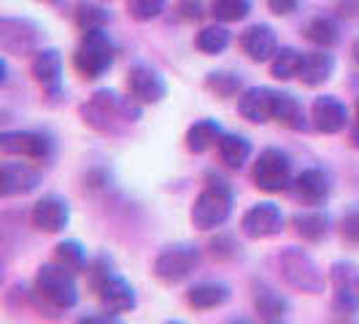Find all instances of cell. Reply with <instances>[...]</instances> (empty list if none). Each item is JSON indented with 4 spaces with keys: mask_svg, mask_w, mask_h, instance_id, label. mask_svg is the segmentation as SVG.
Wrapping results in <instances>:
<instances>
[{
    "mask_svg": "<svg viewBox=\"0 0 359 324\" xmlns=\"http://www.w3.org/2000/svg\"><path fill=\"white\" fill-rule=\"evenodd\" d=\"M252 11V0H214L211 3V14L219 22H241L249 17Z\"/></svg>",
    "mask_w": 359,
    "mask_h": 324,
    "instance_id": "1f68e13d",
    "label": "cell"
},
{
    "mask_svg": "<svg viewBox=\"0 0 359 324\" xmlns=\"http://www.w3.org/2000/svg\"><path fill=\"white\" fill-rule=\"evenodd\" d=\"M211 254H214L216 259H233L235 254H238V243L230 235H219V238L211 241Z\"/></svg>",
    "mask_w": 359,
    "mask_h": 324,
    "instance_id": "d590c367",
    "label": "cell"
},
{
    "mask_svg": "<svg viewBox=\"0 0 359 324\" xmlns=\"http://www.w3.org/2000/svg\"><path fill=\"white\" fill-rule=\"evenodd\" d=\"M278 273L292 289L308 292V295H322L324 292V273L313 262V257L297 246H289L278 254Z\"/></svg>",
    "mask_w": 359,
    "mask_h": 324,
    "instance_id": "277c9868",
    "label": "cell"
},
{
    "mask_svg": "<svg viewBox=\"0 0 359 324\" xmlns=\"http://www.w3.org/2000/svg\"><path fill=\"white\" fill-rule=\"evenodd\" d=\"M81 116L87 125L100 133H119L125 125L141 119V108L133 97H119L111 90H97L90 97V103L81 106Z\"/></svg>",
    "mask_w": 359,
    "mask_h": 324,
    "instance_id": "6da1fadb",
    "label": "cell"
},
{
    "mask_svg": "<svg viewBox=\"0 0 359 324\" xmlns=\"http://www.w3.org/2000/svg\"><path fill=\"white\" fill-rule=\"evenodd\" d=\"M243 233L254 238V241H262V238H273L284 230V214L276 203H257L252 205L246 214H243V222H241Z\"/></svg>",
    "mask_w": 359,
    "mask_h": 324,
    "instance_id": "8fae6325",
    "label": "cell"
},
{
    "mask_svg": "<svg viewBox=\"0 0 359 324\" xmlns=\"http://www.w3.org/2000/svg\"><path fill=\"white\" fill-rule=\"evenodd\" d=\"M219 138H222L219 122L216 119H200V122H195V125L187 130V149L195 151V154H203L211 146L219 144Z\"/></svg>",
    "mask_w": 359,
    "mask_h": 324,
    "instance_id": "d4e9b609",
    "label": "cell"
},
{
    "mask_svg": "<svg viewBox=\"0 0 359 324\" xmlns=\"http://www.w3.org/2000/svg\"><path fill=\"white\" fill-rule=\"evenodd\" d=\"M297 3L300 0H268V8L276 17H289L292 11H297Z\"/></svg>",
    "mask_w": 359,
    "mask_h": 324,
    "instance_id": "f35d334b",
    "label": "cell"
},
{
    "mask_svg": "<svg viewBox=\"0 0 359 324\" xmlns=\"http://www.w3.org/2000/svg\"><path fill=\"white\" fill-rule=\"evenodd\" d=\"M335 73V57L327 54V49L303 54V65H300V81L306 87H319L324 81H330Z\"/></svg>",
    "mask_w": 359,
    "mask_h": 324,
    "instance_id": "ffe728a7",
    "label": "cell"
},
{
    "mask_svg": "<svg viewBox=\"0 0 359 324\" xmlns=\"http://www.w3.org/2000/svg\"><path fill=\"white\" fill-rule=\"evenodd\" d=\"M306 38L319 49H332L341 38V27L332 17H316L306 30Z\"/></svg>",
    "mask_w": 359,
    "mask_h": 324,
    "instance_id": "83f0119b",
    "label": "cell"
},
{
    "mask_svg": "<svg viewBox=\"0 0 359 324\" xmlns=\"http://www.w3.org/2000/svg\"><path fill=\"white\" fill-rule=\"evenodd\" d=\"M43 3H60V0H43Z\"/></svg>",
    "mask_w": 359,
    "mask_h": 324,
    "instance_id": "ee69618b",
    "label": "cell"
},
{
    "mask_svg": "<svg viewBox=\"0 0 359 324\" xmlns=\"http://www.w3.org/2000/svg\"><path fill=\"white\" fill-rule=\"evenodd\" d=\"M116 319H119V316L111 311V313H103V316H84L81 322H116Z\"/></svg>",
    "mask_w": 359,
    "mask_h": 324,
    "instance_id": "ab89813d",
    "label": "cell"
},
{
    "mask_svg": "<svg viewBox=\"0 0 359 324\" xmlns=\"http://www.w3.org/2000/svg\"><path fill=\"white\" fill-rule=\"evenodd\" d=\"M216 149H219V160L227 168H235V170H241L252 157V144L243 135H235V133H222Z\"/></svg>",
    "mask_w": 359,
    "mask_h": 324,
    "instance_id": "603a6c76",
    "label": "cell"
},
{
    "mask_svg": "<svg viewBox=\"0 0 359 324\" xmlns=\"http://www.w3.org/2000/svg\"><path fill=\"white\" fill-rule=\"evenodd\" d=\"M33 297L38 308L43 311H68L79 303V287L73 278V270L62 268L60 262L43 265L38 270L36 284H33Z\"/></svg>",
    "mask_w": 359,
    "mask_h": 324,
    "instance_id": "7a4b0ae2",
    "label": "cell"
},
{
    "mask_svg": "<svg viewBox=\"0 0 359 324\" xmlns=\"http://www.w3.org/2000/svg\"><path fill=\"white\" fill-rule=\"evenodd\" d=\"M332 311L341 316H354L359 313V295L354 284H341L335 289V300H332Z\"/></svg>",
    "mask_w": 359,
    "mask_h": 324,
    "instance_id": "e575fe53",
    "label": "cell"
},
{
    "mask_svg": "<svg viewBox=\"0 0 359 324\" xmlns=\"http://www.w3.org/2000/svg\"><path fill=\"white\" fill-rule=\"evenodd\" d=\"M54 262H60L62 268L73 270V273H84L90 268L87 265V252L79 241H62L54 246Z\"/></svg>",
    "mask_w": 359,
    "mask_h": 324,
    "instance_id": "f1b7e54d",
    "label": "cell"
},
{
    "mask_svg": "<svg viewBox=\"0 0 359 324\" xmlns=\"http://www.w3.org/2000/svg\"><path fill=\"white\" fill-rule=\"evenodd\" d=\"M294 224V233L300 235L306 243H319L330 235V216L322 211H303V214H294L292 219Z\"/></svg>",
    "mask_w": 359,
    "mask_h": 324,
    "instance_id": "cb8c5ba5",
    "label": "cell"
},
{
    "mask_svg": "<svg viewBox=\"0 0 359 324\" xmlns=\"http://www.w3.org/2000/svg\"><path fill=\"white\" fill-rule=\"evenodd\" d=\"M351 144H354L359 149V125L354 127V130H351Z\"/></svg>",
    "mask_w": 359,
    "mask_h": 324,
    "instance_id": "b9f144b4",
    "label": "cell"
},
{
    "mask_svg": "<svg viewBox=\"0 0 359 324\" xmlns=\"http://www.w3.org/2000/svg\"><path fill=\"white\" fill-rule=\"evenodd\" d=\"M168 0H127V11L135 22H151L165 11Z\"/></svg>",
    "mask_w": 359,
    "mask_h": 324,
    "instance_id": "836d02e7",
    "label": "cell"
},
{
    "mask_svg": "<svg viewBox=\"0 0 359 324\" xmlns=\"http://www.w3.org/2000/svg\"><path fill=\"white\" fill-rule=\"evenodd\" d=\"M300 65H303V54L297 52L294 46H281L270 60V73L278 81H289V79L300 76Z\"/></svg>",
    "mask_w": 359,
    "mask_h": 324,
    "instance_id": "4316f807",
    "label": "cell"
},
{
    "mask_svg": "<svg viewBox=\"0 0 359 324\" xmlns=\"http://www.w3.org/2000/svg\"><path fill=\"white\" fill-rule=\"evenodd\" d=\"M179 11H181V19H187V22H198V19L203 17L200 0H181Z\"/></svg>",
    "mask_w": 359,
    "mask_h": 324,
    "instance_id": "74e56055",
    "label": "cell"
},
{
    "mask_svg": "<svg viewBox=\"0 0 359 324\" xmlns=\"http://www.w3.org/2000/svg\"><path fill=\"white\" fill-rule=\"evenodd\" d=\"M114 54H116V46L106 33V27L84 30V38L73 54V65L84 79L92 81V79H100L114 65Z\"/></svg>",
    "mask_w": 359,
    "mask_h": 324,
    "instance_id": "3957f363",
    "label": "cell"
},
{
    "mask_svg": "<svg viewBox=\"0 0 359 324\" xmlns=\"http://www.w3.org/2000/svg\"><path fill=\"white\" fill-rule=\"evenodd\" d=\"M343 241L346 243H359V211H348V214L343 216Z\"/></svg>",
    "mask_w": 359,
    "mask_h": 324,
    "instance_id": "8d00e7d4",
    "label": "cell"
},
{
    "mask_svg": "<svg viewBox=\"0 0 359 324\" xmlns=\"http://www.w3.org/2000/svg\"><path fill=\"white\" fill-rule=\"evenodd\" d=\"M254 308H257L259 319H265V322H281V319H287L289 303L281 292H276L268 284H254Z\"/></svg>",
    "mask_w": 359,
    "mask_h": 324,
    "instance_id": "44dd1931",
    "label": "cell"
},
{
    "mask_svg": "<svg viewBox=\"0 0 359 324\" xmlns=\"http://www.w3.org/2000/svg\"><path fill=\"white\" fill-rule=\"evenodd\" d=\"M100 297V303L106 311H114V313H125V311H133L135 308V289L127 284L122 276H108L106 281L100 284V289L95 292Z\"/></svg>",
    "mask_w": 359,
    "mask_h": 324,
    "instance_id": "ac0fdd59",
    "label": "cell"
},
{
    "mask_svg": "<svg viewBox=\"0 0 359 324\" xmlns=\"http://www.w3.org/2000/svg\"><path fill=\"white\" fill-rule=\"evenodd\" d=\"M241 49L252 62H268L278 52V38L270 25H252L241 33Z\"/></svg>",
    "mask_w": 359,
    "mask_h": 324,
    "instance_id": "5bb4252c",
    "label": "cell"
},
{
    "mask_svg": "<svg viewBox=\"0 0 359 324\" xmlns=\"http://www.w3.org/2000/svg\"><path fill=\"white\" fill-rule=\"evenodd\" d=\"M357 125H359V103H357Z\"/></svg>",
    "mask_w": 359,
    "mask_h": 324,
    "instance_id": "7bdbcfd3",
    "label": "cell"
},
{
    "mask_svg": "<svg viewBox=\"0 0 359 324\" xmlns=\"http://www.w3.org/2000/svg\"><path fill=\"white\" fill-rule=\"evenodd\" d=\"M0 149L6 154H14V157H27V160L46 162L52 157L54 144L49 135L43 133H33V130H8V133H0Z\"/></svg>",
    "mask_w": 359,
    "mask_h": 324,
    "instance_id": "ba28073f",
    "label": "cell"
},
{
    "mask_svg": "<svg viewBox=\"0 0 359 324\" xmlns=\"http://www.w3.org/2000/svg\"><path fill=\"white\" fill-rule=\"evenodd\" d=\"M311 114H313L316 130H319V133H327V135H335V133H341L343 127L348 125V108L343 106L338 97H332V95L316 97Z\"/></svg>",
    "mask_w": 359,
    "mask_h": 324,
    "instance_id": "2e32d148",
    "label": "cell"
},
{
    "mask_svg": "<svg viewBox=\"0 0 359 324\" xmlns=\"http://www.w3.org/2000/svg\"><path fill=\"white\" fill-rule=\"evenodd\" d=\"M252 179L257 184V189H262V192H270V195L284 192L289 187V179H292L289 154L281 149H265L254 162Z\"/></svg>",
    "mask_w": 359,
    "mask_h": 324,
    "instance_id": "52a82bcc",
    "label": "cell"
},
{
    "mask_svg": "<svg viewBox=\"0 0 359 324\" xmlns=\"http://www.w3.org/2000/svg\"><path fill=\"white\" fill-rule=\"evenodd\" d=\"M198 49L203 54H222L230 46V30L222 27V25H211V27H203L198 33Z\"/></svg>",
    "mask_w": 359,
    "mask_h": 324,
    "instance_id": "f546056e",
    "label": "cell"
},
{
    "mask_svg": "<svg viewBox=\"0 0 359 324\" xmlns=\"http://www.w3.org/2000/svg\"><path fill=\"white\" fill-rule=\"evenodd\" d=\"M71 222V205L60 195H46L33 205V224L43 233H62Z\"/></svg>",
    "mask_w": 359,
    "mask_h": 324,
    "instance_id": "4fadbf2b",
    "label": "cell"
},
{
    "mask_svg": "<svg viewBox=\"0 0 359 324\" xmlns=\"http://www.w3.org/2000/svg\"><path fill=\"white\" fill-rule=\"evenodd\" d=\"M127 92L133 100L144 103V106H154L160 103L168 92V84L162 79V73H157L149 65H133L127 71Z\"/></svg>",
    "mask_w": 359,
    "mask_h": 324,
    "instance_id": "30bf717a",
    "label": "cell"
},
{
    "mask_svg": "<svg viewBox=\"0 0 359 324\" xmlns=\"http://www.w3.org/2000/svg\"><path fill=\"white\" fill-rule=\"evenodd\" d=\"M33 79L49 95H60L62 90V54L57 49H41L33 60Z\"/></svg>",
    "mask_w": 359,
    "mask_h": 324,
    "instance_id": "e0dca14e",
    "label": "cell"
},
{
    "mask_svg": "<svg viewBox=\"0 0 359 324\" xmlns=\"http://www.w3.org/2000/svg\"><path fill=\"white\" fill-rule=\"evenodd\" d=\"M230 297H233V292L222 281H203V284L187 289V306L195 311H214V308L224 306Z\"/></svg>",
    "mask_w": 359,
    "mask_h": 324,
    "instance_id": "d6986e66",
    "label": "cell"
},
{
    "mask_svg": "<svg viewBox=\"0 0 359 324\" xmlns=\"http://www.w3.org/2000/svg\"><path fill=\"white\" fill-rule=\"evenodd\" d=\"M205 87L214 92L216 97L227 100V97H235V95L241 92V76H238V73H227V71L208 73Z\"/></svg>",
    "mask_w": 359,
    "mask_h": 324,
    "instance_id": "d6a6232c",
    "label": "cell"
},
{
    "mask_svg": "<svg viewBox=\"0 0 359 324\" xmlns=\"http://www.w3.org/2000/svg\"><path fill=\"white\" fill-rule=\"evenodd\" d=\"M273 95L276 90H268V87H249L238 95V114L246 119V122H254V125H265L273 119Z\"/></svg>",
    "mask_w": 359,
    "mask_h": 324,
    "instance_id": "9a60e30c",
    "label": "cell"
},
{
    "mask_svg": "<svg viewBox=\"0 0 359 324\" xmlns=\"http://www.w3.org/2000/svg\"><path fill=\"white\" fill-rule=\"evenodd\" d=\"M41 30L27 19H0V49L8 54L38 52Z\"/></svg>",
    "mask_w": 359,
    "mask_h": 324,
    "instance_id": "9c48e42d",
    "label": "cell"
},
{
    "mask_svg": "<svg viewBox=\"0 0 359 324\" xmlns=\"http://www.w3.org/2000/svg\"><path fill=\"white\" fill-rule=\"evenodd\" d=\"M297 195L308 205H322L330 198V179L319 168H308L297 176Z\"/></svg>",
    "mask_w": 359,
    "mask_h": 324,
    "instance_id": "7402d4cb",
    "label": "cell"
},
{
    "mask_svg": "<svg viewBox=\"0 0 359 324\" xmlns=\"http://www.w3.org/2000/svg\"><path fill=\"white\" fill-rule=\"evenodd\" d=\"M111 22V14H108L103 6H95V3H79L76 6V25L81 30H97V27H106Z\"/></svg>",
    "mask_w": 359,
    "mask_h": 324,
    "instance_id": "4dcf8cb0",
    "label": "cell"
},
{
    "mask_svg": "<svg viewBox=\"0 0 359 324\" xmlns=\"http://www.w3.org/2000/svg\"><path fill=\"white\" fill-rule=\"evenodd\" d=\"M273 119L287 127H294V130L306 127V122H303L306 119L303 116V106H300V100L292 92H276L273 95Z\"/></svg>",
    "mask_w": 359,
    "mask_h": 324,
    "instance_id": "484cf974",
    "label": "cell"
},
{
    "mask_svg": "<svg viewBox=\"0 0 359 324\" xmlns=\"http://www.w3.org/2000/svg\"><path fill=\"white\" fill-rule=\"evenodd\" d=\"M233 214V189L224 181L208 184L192 205V224L198 230H216Z\"/></svg>",
    "mask_w": 359,
    "mask_h": 324,
    "instance_id": "5b68a950",
    "label": "cell"
},
{
    "mask_svg": "<svg viewBox=\"0 0 359 324\" xmlns=\"http://www.w3.org/2000/svg\"><path fill=\"white\" fill-rule=\"evenodd\" d=\"M200 265V249L198 246H189V243H181V246H168L157 254L154 259V276L157 281L173 287L184 278H189L195 268Z\"/></svg>",
    "mask_w": 359,
    "mask_h": 324,
    "instance_id": "8992f818",
    "label": "cell"
},
{
    "mask_svg": "<svg viewBox=\"0 0 359 324\" xmlns=\"http://www.w3.org/2000/svg\"><path fill=\"white\" fill-rule=\"evenodd\" d=\"M41 184V173L33 170L25 162H3L0 170V195L3 198H19V195H30L33 189H38Z\"/></svg>",
    "mask_w": 359,
    "mask_h": 324,
    "instance_id": "7c38bea8",
    "label": "cell"
},
{
    "mask_svg": "<svg viewBox=\"0 0 359 324\" xmlns=\"http://www.w3.org/2000/svg\"><path fill=\"white\" fill-rule=\"evenodd\" d=\"M351 60H354V65L359 68V38L351 43Z\"/></svg>",
    "mask_w": 359,
    "mask_h": 324,
    "instance_id": "60d3db41",
    "label": "cell"
}]
</instances>
